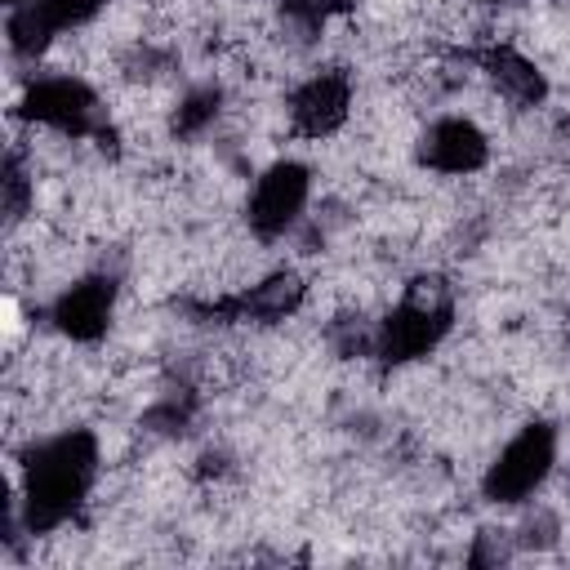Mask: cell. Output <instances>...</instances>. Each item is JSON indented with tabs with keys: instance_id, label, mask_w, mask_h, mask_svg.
I'll use <instances>...</instances> for the list:
<instances>
[{
	"instance_id": "6da1fadb",
	"label": "cell",
	"mask_w": 570,
	"mask_h": 570,
	"mask_svg": "<svg viewBox=\"0 0 570 570\" xmlns=\"http://www.w3.org/2000/svg\"><path fill=\"white\" fill-rule=\"evenodd\" d=\"M102 476V436L94 428H58L31 436L13 459L9 530L62 534L94 499Z\"/></svg>"
},
{
	"instance_id": "7a4b0ae2",
	"label": "cell",
	"mask_w": 570,
	"mask_h": 570,
	"mask_svg": "<svg viewBox=\"0 0 570 570\" xmlns=\"http://www.w3.org/2000/svg\"><path fill=\"white\" fill-rule=\"evenodd\" d=\"M13 116L53 142H102L116 134V120L107 111L102 89L85 71H40L22 85Z\"/></svg>"
},
{
	"instance_id": "3957f363",
	"label": "cell",
	"mask_w": 570,
	"mask_h": 570,
	"mask_svg": "<svg viewBox=\"0 0 570 570\" xmlns=\"http://www.w3.org/2000/svg\"><path fill=\"white\" fill-rule=\"evenodd\" d=\"M454 330V298L436 276H419L401 289V298L374 321V352L383 370H405L428 361Z\"/></svg>"
},
{
	"instance_id": "277c9868",
	"label": "cell",
	"mask_w": 570,
	"mask_h": 570,
	"mask_svg": "<svg viewBox=\"0 0 570 570\" xmlns=\"http://www.w3.org/2000/svg\"><path fill=\"white\" fill-rule=\"evenodd\" d=\"M561 463V432L548 419H525L481 468V499L494 508L530 503Z\"/></svg>"
},
{
	"instance_id": "5b68a950",
	"label": "cell",
	"mask_w": 570,
	"mask_h": 570,
	"mask_svg": "<svg viewBox=\"0 0 570 570\" xmlns=\"http://www.w3.org/2000/svg\"><path fill=\"white\" fill-rule=\"evenodd\" d=\"M312 205V165L298 156H281L263 165L245 191V232L258 245H281L307 223Z\"/></svg>"
},
{
	"instance_id": "8992f818",
	"label": "cell",
	"mask_w": 570,
	"mask_h": 570,
	"mask_svg": "<svg viewBox=\"0 0 570 570\" xmlns=\"http://www.w3.org/2000/svg\"><path fill=\"white\" fill-rule=\"evenodd\" d=\"M116 312H120V276L107 272V263L76 272L45 303V321H49L53 338L76 343V347H98L111 334Z\"/></svg>"
},
{
	"instance_id": "52a82bcc",
	"label": "cell",
	"mask_w": 570,
	"mask_h": 570,
	"mask_svg": "<svg viewBox=\"0 0 570 570\" xmlns=\"http://www.w3.org/2000/svg\"><path fill=\"white\" fill-rule=\"evenodd\" d=\"M356 111V76L343 62H321L298 76L285 94V125L294 138L321 142L334 138Z\"/></svg>"
},
{
	"instance_id": "ba28073f",
	"label": "cell",
	"mask_w": 570,
	"mask_h": 570,
	"mask_svg": "<svg viewBox=\"0 0 570 570\" xmlns=\"http://www.w3.org/2000/svg\"><path fill=\"white\" fill-rule=\"evenodd\" d=\"M111 0H27L22 9H9V53L45 62L62 40L85 36Z\"/></svg>"
},
{
	"instance_id": "9c48e42d",
	"label": "cell",
	"mask_w": 570,
	"mask_h": 570,
	"mask_svg": "<svg viewBox=\"0 0 570 570\" xmlns=\"http://www.w3.org/2000/svg\"><path fill=\"white\" fill-rule=\"evenodd\" d=\"M490 129L472 111H441L414 138V160L441 178H472L490 165Z\"/></svg>"
},
{
	"instance_id": "30bf717a",
	"label": "cell",
	"mask_w": 570,
	"mask_h": 570,
	"mask_svg": "<svg viewBox=\"0 0 570 570\" xmlns=\"http://www.w3.org/2000/svg\"><path fill=\"white\" fill-rule=\"evenodd\" d=\"M525 530H534V521H525ZM539 530H557V525H552V517H548V512H539ZM512 539H517V543H530V539H534V534H512ZM548 539H552V534H539V543H548Z\"/></svg>"
},
{
	"instance_id": "8fae6325",
	"label": "cell",
	"mask_w": 570,
	"mask_h": 570,
	"mask_svg": "<svg viewBox=\"0 0 570 570\" xmlns=\"http://www.w3.org/2000/svg\"><path fill=\"white\" fill-rule=\"evenodd\" d=\"M485 9H517V4H534V0H476Z\"/></svg>"
},
{
	"instance_id": "7c38bea8",
	"label": "cell",
	"mask_w": 570,
	"mask_h": 570,
	"mask_svg": "<svg viewBox=\"0 0 570 570\" xmlns=\"http://www.w3.org/2000/svg\"><path fill=\"white\" fill-rule=\"evenodd\" d=\"M22 4H27V0H4V9H22Z\"/></svg>"
},
{
	"instance_id": "4fadbf2b",
	"label": "cell",
	"mask_w": 570,
	"mask_h": 570,
	"mask_svg": "<svg viewBox=\"0 0 570 570\" xmlns=\"http://www.w3.org/2000/svg\"><path fill=\"white\" fill-rule=\"evenodd\" d=\"M566 503H570V468H566Z\"/></svg>"
}]
</instances>
